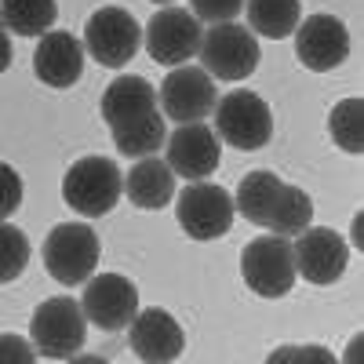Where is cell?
I'll return each instance as SVG.
<instances>
[{"mask_svg": "<svg viewBox=\"0 0 364 364\" xmlns=\"http://www.w3.org/2000/svg\"><path fill=\"white\" fill-rule=\"evenodd\" d=\"M215 102H219L215 80L200 66H175L157 87V109L175 124H197L215 109Z\"/></svg>", "mask_w": 364, "mask_h": 364, "instance_id": "10", "label": "cell"}, {"mask_svg": "<svg viewBox=\"0 0 364 364\" xmlns=\"http://www.w3.org/2000/svg\"><path fill=\"white\" fill-rule=\"evenodd\" d=\"M58 18L55 0H0V26L15 37H44Z\"/></svg>", "mask_w": 364, "mask_h": 364, "instance_id": "21", "label": "cell"}, {"mask_svg": "<svg viewBox=\"0 0 364 364\" xmlns=\"http://www.w3.org/2000/svg\"><path fill=\"white\" fill-rule=\"evenodd\" d=\"M128 343L139 353V360H146V364H171V360H178L182 350H186V336H182L178 321L161 306L139 310L132 317Z\"/></svg>", "mask_w": 364, "mask_h": 364, "instance_id": "15", "label": "cell"}, {"mask_svg": "<svg viewBox=\"0 0 364 364\" xmlns=\"http://www.w3.org/2000/svg\"><path fill=\"white\" fill-rule=\"evenodd\" d=\"M240 11H245V0H190V15L197 22H233Z\"/></svg>", "mask_w": 364, "mask_h": 364, "instance_id": "27", "label": "cell"}, {"mask_svg": "<svg viewBox=\"0 0 364 364\" xmlns=\"http://www.w3.org/2000/svg\"><path fill=\"white\" fill-rule=\"evenodd\" d=\"M310 223H314V200H310V193L284 182L281 193H277V200H273V208H269L266 230L291 240V237H299L302 230H306Z\"/></svg>", "mask_w": 364, "mask_h": 364, "instance_id": "23", "label": "cell"}, {"mask_svg": "<svg viewBox=\"0 0 364 364\" xmlns=\"http://www.w3.org/2000/svg\"><path fill=\"white\" fill-rule=\"evenodd\" d=\"M102 120L109 128L124 124V120H135V117H146L157 109V87L149 84L146 77H117L106 91H102Z\"/></svg>", "mask_w": 364, "mask_h": 364, "instance_id": "17", "label": "cell"}, {"mask_svg": "<svg viewBox=\"0 0 364 364\" xmlns=\"http://www.w3.org/2000/svg\"><path fill=\"white\" fill-rule=\"evenodd\" d=\"M291 262L295 277L310 284H336L350 266V245L331 226H306L299 237H291Z\"/></svg>", "mask_w": 364, "mask_h": 364, "instance_id": "7", "label": "cell"}, {"mask_svg": "<svg viewBox=\"0 0 364 364\" xmlns=\"http://www.w3.org/2000/svg\"><path fill=\"white\" fill-rule=\"evenodd\" d=\"M109 132H113V142H117L120 154L135 157V161L154 157L157 149L164 146V139H168V128H164L161 109L146 113V117H135V120H124V124H117V128H109Z\"/></svg>", "mask_w": 364, "mask_h": 364, "instance_id": "20", "label": "cell"}, {"mask_svg": "<svg viewBox=\"0 0 364 364\" xmlns=\"http://www.w3.org/2000/svg\"><path fill=\"white\" fill-rule=\"evenodd\" d=\"M154 4H171V0H154Z\"/></svg>", "mask_w": 364, "mask_h": 364, "instance_id": "33", "label": "cell"}, {"mask_svg": "<svg viewBox=\"0 0 364 364\" xmlns=\"http://www.w3.org/2000/svg\"><path fill=\"white\" fill-rule=\"evenodd\" d=\"M84 339H87V321L77 299L66 295L44 299L29 317V343H33L37 357L70 360L73 353L84 350Z\"/></svg>", "mask_w": 364, "mask_h": 364, "instance_id": "1", "label": "cell"}, {"mask_svg": "<svg viewBox=\"0 0 364 364\" xmlns=\"http://www.w3.org/2000/svg\"><path fill=\"white\" fill-rule=\"evenodd\" d=\"M80 310L87 324H95L102 331H120L139 314V288L128 277H120V273H91L84 281Z\"/></svg>", "mask_w": 364, "mask_h": 364, "instance_id": "11", "label": "cell"}, {"mask_svg": "<svg viewBox=\"0 0 364 364\" xmlns=\"http://www.w3.org/2000/svg\"><path fill=\"white\" fill-rule=\"evenodd\" d=\"M245 15L255 37L284 41L302 22V4L299 0H245Z\"/></svg>", "mask_w": 364, "mask_h": 364, "instance_id": "19", "label": "cell"}, {"mask_svg": "<svg viewBox=\"0 0 364 364\" xmlns=\"http://www.w3.org/2000/svg\"><path fill=\"white\" fill-rule=\"evenodd\" d=\"M240 277L259 299H284L295 288V262H291V240L266 233L255 237L240 252Z\"/></svg>", "mask_w": 364, "mask_h": 364, "instance_id": "5", "label": "cell"}, {"mask_svg": "<svg viewBox=\"0 0 364 364\" xmlns=\"http://www.w3.org/2000/svg\"><path fill=\"white\" fill-rule=\"evenodd\" d=\"M0 364H37V350L22 336H0Z\"/></svg>", "mask_w": 364, "mask_h": 364, "instance_id": "29", "label": "cell"}, {"mask_svg": "<svg viewBox=\"0 0 364 364\" xmlns=\"http://www.w3.org/2000/svg\"><path fill=\"white\" fill-rule=\"evenodd\" d=\"M80 44L84 55H91L99 66H128L142 44V29L124 8H99L87 18Z\"/></svg>", "mask_w": 364, "mask_h": 364, "instance_id": "9", "label": "cell"}, {"mask_svg": "<svg viewBox=\"0 0 364 364\" xmlns=\"http://www.w3.org/2000/svg\"><path fill=\"white\" fill-rule=\"evenodd\" d=\"M197 55H200V70L211 80H245L255 73L262 58L259 37L248 26H237V22H219L208 33H200Z\"/></svg>", "mask_w": 364, "mask_h": 364, "instance_id": "3", "label": "cell"}, {"mask_svg": "<svg viewBox=\"0 0 364 364\" xmlns=\"http://www.w3.org/2000/svg\"><path fill=\"white\" fill-rule=\"evenodd\" d=\"M233 197L215 182H190L175 200V219L193 240H219L233 226Z\"/></svg>", "mask_w": 364, "mask_h": 364, "instance_id": "8", "label": "cell"}, {"mask_svg": "<svg viewBox=\"0 0 364 364\" xmlns=\"http://www.w3.org/2000/svg\"><path fill=\"white\" fill-rule=\"evenodd\" d=\"M22 204V175L0 161V223H4L8 215H15Z\"/></svg>", "mask_w": 364, "mask_h": 364, "instance_id": "28", "label": "cell"}, {"mask_svg": "<svg viewBox=\"0 0 364 364\" xmlns=\"http://www.w3.org/2000/svg\"><path fill=\"white\" fill-rule=\"evenodd\" d=\"M84 44L66 29H48L33 51V73L48 87H70L84 73Z\"/></svg>", "mask_w": 364, "mask_h": 364, "instance_id": "16", "label": "cell"}, {"mask_svg": "<svg viewBox=\"0 0 364 364\" xmlns=\"http://www.w3.org/2000/svg\"><path fill=\"white\" fill-rule=\"evenodd\" d=\"M124 193V175L109 157H80L63 178V200L84 219L109 215Z\"/></svg>", "mask_w": 364, "mask_h": 364, "instance_id": "2", "label": "cell"}, {"mask_svg": "<svg viewBox=\"0 0 364 364\" xmlns=\"http://www.w3.org/2000/svg\"><path fill=\"white\" fill-rule=\"evenodd\" d=\"M295 55L299 63L314 70V73H328L346 63L350 55V29L336 18V15H310L295 26Z\"/></svg>", "mask_w": 364, "mask_h": 364, "instance_id": "13", "label": "cell"}, {"mask_svg": "<svg viewBox=\"0 0 364 364\" xmlns=\"http://www.w3.org/2000/svg\"><path fill=\"white\" fill-rule=\"evenodd\" d=\"M328 135H331V142H336L343 154H353L357 157L360 149H364V102L357 95L331 106Z\"/></svg>", "mask_w": 364, "mask_h": 364, "instance_id": "24", "label": "cell"}, {"mask_svg": "<svg viewBox=\"0 0 364 364\" xmlns=\"http://www.w3.org/2000/svg\"><path fill=\"white\" fill-rule=\"evenodd\" d=\"M168 168L175 171V178H186V182H204L211 171L219 168V154H223V142L219 135L211 132L208 124H178L168 139Z\"/></svg>", "mask_w": 364, "mask_h": 364, "instance_id": "14", "label": "cell"}, {"mask_svg": "<svg viewBox=\"0 0 364 364\" xmlns=\"http://www.w3.org/2000/svg\"><path fill=\"white\" fill-rule=\"evenodd\" d=\"M26 266H29V240L18 226L4 219L0 223V284H11Z\"/></svg>", "mask_w": 364, "mask_h": 364, "instance_id": "25", "label": "cell"}, {"mask_svg": "<svg viewBox=\"0 0 364 364\" xmlns=\"http://www.w3.org/2000/svg\"><path fill=\"white\" fill-rule=\"evenodd\" d=\"M44 266L63 284L77 288L84 284L99 266V237L87 223H58L44 240Z\"/></svg>", "mask_w": 364, "mask_h": 364, "instance_id": "4", "label": "cell"}, {"mask_svg": "<svg viewBox=\"0 0 364 364\" xmlns=\"http://www.w3.org/2000/svg\"><path fill=\"white\" fill-rule=\"evenodd\" d=\"M360 350H364V343H360V336H353V339H350V346H346L343 364H360Z\"/></svg>", "mask_w": 364, "mask_h": 364, "instance_id": "31", "label": "cell"}, {"mask_svg": "<svg viewBox=\"0 0 364 364\" xmlns=\"http://www.w3.org/2000/svg\"><path fill=\"white\" fill-rule=\"evenodd\" d=\"M11 66V37H8V29L0 26V73H4Z\"/></svg>", "mask_w": 364, "mask_h": 364, "instance_id": "30", "label": "cell"}, {"mask_svg": "<svg viewBox=\"0 0 364 364\" xmlns=\"http://www.w3.org/2000/svg\"><path fill=\"white\" fill-rule=\"evenodd\" d=\"M66 364H109L106 357H99V353H73Z\"/></svg>", "mask_w": 364, "mask_h": 364, "instance_id": "32", "label": "cell"}, {"mask_svg": "<svg viewBox=\"0 0 364 364\" xmlns=\"http://www.w3.org/2000/svg\"><path fill=\"white\" fill-rule=\"evenodd\" d=\"M200 22L186 8H161L142 29V44L149 58L161 66H186L200 48Z\"/></svg>", "mask_w": 364, "mask_h": 364, "instance_id": "12", "label": "cell"}, {"mask_svg": "<svg viewBox=\"0 0 364 364\" xmlns=\"http://www.w3.org/2000/svg\"><path fill=\"white\" fill-rule=\"evenodd\" d=\"M281 186H284V182L273 171H248L245 178H240V186H237L233 211H240L252 226H266L269 208H273V200H277Z\"/></svg>", "mask_w": 364, "mask_h": 364, "instance_id": "22", "label": "cell"}, {"mask_svg": "<svg viewBox=\"0 0 364 364\" xmlns=\"http://www.w3.org/2000/svg\"><path fill=\"white\" fill-rule=\"evenodd\" d=\"M266 364H339V357L331 353L328 346H314V343L295 346V343H288V346L273 350L266 357Z\"/></svg>", "mask_w": 364, "mask_h": 364, "instance_id": "26", "label": "cell"}, {"mask_svg": "<svg viewBox=\"0 0 364 364\" xmlns=\"http://www.w3.org/2000/svg\"><path fill=\"white\" fill-rule=\"evenodd\" d=\"M211 117H215L211 132L233 149H262L273 139V113L255 91H230L215 102Z\"/></svg>", "mask_w": 364, "mask_h": 364, "instance_id": "6", "label": "cell"}, {"mask_svg": "<svg viewBox=\"0 0 364 364\" xmlns=\"http://www.w3.org/2000/svg\"><path fill=\"white\" fill-rule=\"evenodd\" d=\"M124 193L135 208L142 211H157L175 197V171L161 157H142L135 168L124 175Z\"/></svg>", "mask_w": 364, "mask_h": 364, "instance_id": "18", "label": "cell"}]
</instances>
